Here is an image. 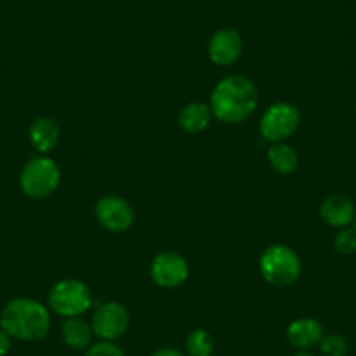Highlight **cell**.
Segmentation results:
<instances>
[{
    "instance_id": "17",
    "label": "cell",
    "mask_w": 356,
    "mask_h": 356,
    "mask_svg": "<svg viewBox=\"0 0 356 356\" xmlns=\"http://www.w3.org/2000/svg\"><path fill=\"white\" fill-rule=\"evenodd\" d=\"M213 348V337L204 328H197V330L191 332L186 341V349L189 356H211Z\"/></svg>"
},
{
    "instance_id": "23",
    "label": "cell",
    "mask_w": 356,
    "mask_h": 356,
    "mask_svg": "<svg viewBox=\"0 0 356 356\" xmlns=\"http://www.w3.org/2000/svg\"><path fill=\"white\" fill-rule=\"evenodd\" d=\"M293 356H313V355H309V353H297V355Z\"/></svg>"
},
{
    "instance_id": "6",
    "label": "cell",
    "mask_w": 356,
    "mask_h": 356,
    "mask_svg": "<svg viewBox=\"0 0 356 356\" xmlns=\"http://www.w3.org/2000/svg\"><path fill=\"white\" fill-rule=\"evenodd\" d=\"M299 122L300 114L297 107L286 102H280L264 112L259 128L267 142L282 143L297 131Z\"/></svg>"
},
{
    "instance_id": "19",
    "label": "cell",
    "mask_w": 356,
    "mask_h": 356,
    "mask_svg": "<svg viewBox=\"0 0 356 356\" xmlns=\"http://www.w3.org/2000/svg\"><path fill=\"white\" fill-rule=\"evenodd\" d=\"M334 246L342 255L356 252V229H342L334 239Z\"/></svg>"
},
{
    "instance_id": "8",
    "label": "cell",
    "mask_w": 356,
    "mask_h": 356,
    "mask_svg": "<svg viewBox=\"0 0 356 356\" xmlns=\"http://www.w3.org/2000/svg\"><path fill=\"white\" fill-rule=\"evenodd\" d=\"M150 276L161 289H177L189 278V264L178 253L163 252L152 260Z\"/></svg>"
},
{
    "instance_id": "12",
    "label": "cell",
    "mask_w": 356,
    "mask_h": 356,
    "mask_svg": "<svg viewBox=\"0 0 356 356\" xmlns=\"http://www.w3.org/2000/svg\"><path fill=\"white\" fill-rule=\"evenodd\" d=\"M320 215L332 227H348L356 218L355 204L344 196H330L321 203Z\"/></svg>"
},
{
    "instance_id": "21",
    "label": "cell",
    "mask_w": 356,
    "mask_h": 356,
    "mask_svg": "<svg viewBox=\"0 0 356 356\" xmlns=\"http://www.w3.org/2000/svg\"><path fill=\"white\" fill-rule=\"evenodd\" d=\"M11 349V335L4 330V328H0V356H6Z\"/></svg>"
},
{
    "instance_id": "1",
    "label": "cell",
    "mask_w": 356,
    "mask_h": 356,
    "mask_svg": "<svg viewBox=\"0 0 356 356\" xmlns=\"http://www.w3.org/2000/svg\"><path fill=\"white\" fill-rule=\"evenodd\" d=\"M259 93L252 81L243 75L222 79L211 91V114L225 124H238L255 112Z\"/></svg>"
},
{
    "instance_id": "14",
    "label": "cell",
    "mask_w": 356,
    "mask_h": 356,
    "mask_svg": "<svg viewBox=\"0 0 356 356\" xmlns=\"http://www.w3.org/2000/svg\"><path fill=\"white\" fill-rule=\"evenodd\" d=\"M211 108L201 102H193L186 105L178 114V124L187 133H201L210 126Z\"/></svg>"
},
{
    "instance_id": "11",
    "label": "cell",
    "mask_w": 356,
    "mask_h": 356,
    "mask_svg": "<svg viewBox=\"0 0 356 356\" xmlns=\"http://www.w3.org/2000/svg\"><path fill=\"white\" fill-rule=\"evenodd\" d=\"M286 337L293 348L309 349L320 344V341L323 339V327L320 321L313 320V318H299L289 325Z\"/></svg>"
},
{
    "instance_id": "4",
    "label": "cell",
    "mask_w": 356,
    "mask_h": 356,
    "mask_svg": "<svg viewBox=\"0 0 356 356\" xmlns=\"http://www.w3.org/2000/svg\"><path fill=\"white\" fill-rule=\"evenodd\" d=\"M61 180V171L58 164L47 156L32 157L23 166L19 175V187L23 194L32 200H46L56 193Z\"/></svg>"
},
{
    "instance_id": "22",
    "label": "cell",
    "mask_w": 356,
    "mask_h": 356,
    "mask_svg": "<svg viewBox=\"0 0 356 356\" xmlns=\"http://www.w3.org/2000/svg\"><path fill=\"white\" fill-rule=\"evenodd\" d=\"M152 356H186L184 353H180L178 349L173 348H163V349H157Z\"/></svg>"
},
{
    "instance_id": "7",
    "label": "cell",
    "mask_w": 356,
    "mask_h": 356,
    "mask_svg": "<svg viewBox=\"0 0 356 356\" xmlns=\"http://www.w3.org/2000/svg\"><path fill=\"white\" fill-rule=\"evenodd\" d=\"M91 327L97 337L102 341H115L129 327V313L122 304L119 302H105L95 311Z\"/></svg>"
},
{
    "instance_id": "15",
    "label": "cell",
    "mask_w": 356,
    "mask_h": 356,
    "mask_svg": "<svg viewBox=\"0 0 356 356\" xmlns=\"http://www.w3.org/2000/svg\"><path fill=\"white\" fill-rule=\"evenodd\" d=\"M93 327L81 320L79 316L67 318V321L61 327V337L65 344L72 349H86L93 342Z\"/></svg>"
},
{
    "instance_id": "10",
    "label": "cell",
    "mask_w": 356,
    "mask_h": 356,
    "mask_svg": "<svg viewBox=\"0 0 356 356\" xmlns=\"http://www.w3.org/2000/svg\"><path fill=\"white\" fill-rule=\"evenodd\" d=\"M243 53V39L236 30L222 29L213 33L208 44V56L218 67H227L238 61Z\"/></svg>"
},
{
    "instance_id": "3",
    "label": "cell",
    "mask_w": 356,
    "mask_h": 356,
    "mask_svg": "<svg viewBox=\"0 0 356 356\" xmlns=\"http://www.w3.org/2000/svg\"><path fill=\"white\" fill-rule=\"evenodd\" d=\"M259 266L262 278L280 289L293 285L302 271L299 255L286 245H271L264 250Z\"/></svg>"
},
{
    "instance_id": "2",
    "label": "cell",
    "mask_w": 356,
    "mask_h": 356,
    "mask_svg": "<svg viewBox=\"0 0 356 356\" xmlns=\"http://www.w3.org/2000/svg\"><path fill=\"white\" fill-rule=\"evenodd\" d=\"M0 328H4L11 339L39 341L51 328L49 309L37 300L19 297L6 304L0 314Z\"/></svg>"
},
{
    "instance_id": "9",
    "label": "cell",
    "mask_w": 356,
    "mask_h": 356,
    "mask_svg": "<svg viewBox=\"0 0 356 356\" xmlns=\"http://www.w3.org/2000/svg\"><path fill=\"white\" fill-rule=\"evenodd\" d=\"M95 215L98 222L107 231L124 232L135 222V211L131 204L119 196H105L95 207Z\"/></svg>"
},
{
    "instance_id": "13",
    "label": "cell",
    "mask_w": 356,
    "mask_h": 356,
    "mask_svg": "<svg viewBox=\"0 0 356 356\" xmlns=\"http://www.w3.org/2000/svg\"><path fill=\"white\" fill-rule=\"evenodd\" d=\"M30 143L40 154H47L58 145L60 128L51 118H37L29 129Z\"/></svg>"
},
{
    "instance_id": "16",
    "label": "cell",
    "mask_w": 356,
    "mask_h": 356,
    "mask_svg": "<svg viewBox=\"0 0 356 356\" xmlns=\"http://www.w3.org/2000/svg\"><path fill=\"white\" fill-rule=\"evenodd\" d=\"M267 159H269V164L273 166V170H276L278 173L289 175L293 173L299 166V156H297L296 150L290 145H285V143H275V145L269 149L267 152Z\"/></svg>"
},
{
    "instance_id": "24",
    "label": "cell",
    "mask_w": 356,
    "mask_h": 356,
    "mask_svg": "<svg viewBox=\"0 0 356 356\" xmlns=\"http://www.w3.org/2000/svg\"><path fill=\"white\" fill-rule=\"evenodd\" d=\"M355 229H356V218H355Z\"/></svg>"
},
{
    "instance_id": "5",
    "label": "cell",
    "mask_w": 356,
    "mask_h": 356,
    "mask_svg": "<svg viewBox=\"0 0 356 356\" xmlns=\"http://www.w3.org/2000/svg\"><path fill=\"white\" fill-rule=\"evenodd\" d=\"M93 297L88 286L77 280L58 282L49 292V307L63 318L81 316L91 307Z\"/></svg>"
},
{
    "instance_id": "18",
    "label": "cell",
    "mask_w": 356,
    "mask_h": 356,
    "mask_svg": "<svg viewBox=\"0 0 356 356\" xmlns=\"http://www.w3.org/2000/svg\"><path fill=\"white\" fill-rule=\"evenodd\" d=\"M320 349L325 356H346L349 351V346L342 335L332 334L321 339Z\"/></svg>"
},
{
    "instance_id": "20",
    "label": "cell",
    "mask_w": 356,
    "mask_h": 356,
    "mask_svg": "<svg viewBox=\"0 0 356 356\" xmlns=\"http://www.w3.org/2000/svg\"><path fill=\"white\" fill-rule=\"evenodd\" d=\"M86 356H124L122 349L111 341H102L89 346Z\"/></svg>"
}]
</instances>
